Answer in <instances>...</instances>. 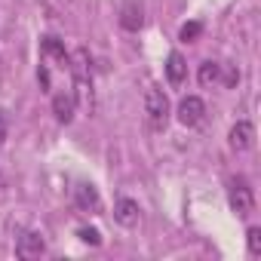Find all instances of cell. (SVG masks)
<instances>
[{
	"instance_id": "15",
	"label": "cell",
	"mask_w": 261,
	"mask_h": 261,
	"mask_svg": "<svg viewBox=\"0 0 261 261\" xmlns=\"http://www.w3.org/2000/svg\"><path fill=\"white\" fill-rule=\"evenodd\" d=\"M77 237H80L83 243H89V246H101V233H98V230H92V227H80V230H77Z\"/></svg>"
},
{
	"instance_id": "1",
	"label": "cell",
	"mask_w": 261,
	"mask_h": 261,
	"mask_svg": "<svg viewBox=\"0 0 261 261\" xmlns=\"http://www.w3.org/2000/svg\"><path fill=\"white\" fill-rule=\"evenodd\" d=\"M169 114H172V105L166 98V92L160 86H148L145 92V117H148V126L154 133H163L166 123H169Z\"/></svg>"
},
{
	"instance_id": "13",
	"label": "cell",
	"mask_w": 261,
	"mask_h": 261,
	"mask_svg": "<svg viewBox=\"0 0 261 261\" xmlns=\"http://www.w3.org/2000/svg\"><path fill=\"white\" fill-rule=\"evenodd\" d=\"M246 246H249V255L252 258H261V227H249L246 230Z\"/></svg>"
},
{
	"instance_id": "7",
	"label": "cell",
	"mask_w": 261,
	"mask_h": 261,
	"mask_svg": "<svg viewBox=\"0 0 261 261\" xmlns=\"http://www.w3.org/2000/svg\"><path fill=\"white\" fill-rule=\"evenodd\" d=\"M139 218H142V206H139L133 197H120V200L114 203V221H117V224H123V227H136Z\"/></svg>"
},
{
	"instance_id": "4",
	"label": "cell",
	"mask_w": 261,
	"mask_h": 261,
	"mask_svg": "<svg viewBox=\"0 0 261 261\" xmlns=\"http://www.w3.org/2000/svg\"><path fill=\"white\" fill-rule=\"evenodd\" d=\"M43 252H46V240H43V233H37V230H25V233H19V240H16V255H19L22 261L40 258Z\"/></svg>"
},
{
	"instance_id": "18",
	"label": "cell",
	"mask_w": 261,
	"mask_h": 261,
	"mask_svg": "<svg viewBox=\"0 0 261 261\" xmlns=\"http://www.w3.org/2000/svg\"><path fill=\"white\" fill-rule=\"evenodd\" d=\"M0 191H4V175H0Z\"/></svg>"
},
{
	"instance_id": "5",
	"label": "cell",
	"mask_w": 261,
	"mask_h": 261,
	"mask_svg": "<svg viewBox=\"0 0 261 261\" xmlns=\"http://www.w3.org/2000/svg\"><path fill=\"white\" fill-rule=\"evenodd\" d=\"M74 203H77V209H80V212L101 215V194H98V188H95V185H89V181H83V185H77V188H74Z\"/></svg>"
},
{
	"instance_id": "8",
	"label": "cell",
	"mask_w": 261,
	"mask_h": 261,
	"mask_svg": "<svg viewBox=\"0 0 261 261\" xmlns=\"http://www.w3.org/2000/svg\"><path fill=\"white\" fill-rule=\"evenodd\" d=\"M120 28L123 31H142L145 28V7L139 4V0H126L123 10H120Z\"/></svg>"
},
{
	"instance_id": "6",
	"label": "cell",
	"mask_w": 261,
	"mask_h": 261,
	"mask_svg": "<svg viewBox=\"0 0 261 261\" xmlns=\"http://www.w3.org/2000/svg\"><path fill=\"white\" fill-rule=\"evenodd\" d=\"M227 145H230L237 154H243V151H252V145H255V126H252L249 120H240V123H233L230 136H227Z\"/></svg>"
},
{
	"instance_id": "16",
	"label": "cell",
	"mask_w": 261,
	"mask_h": 261,
	"mask_svg": "<svg viewBox=\"0 0 261 261\" xmlns=\"http://www.w3.org/2000/svg\"><path fill=\"white\" fill-rule=\"evenodd\" d=\"M37 80H40V86H43V89H49L53 77H49V68H46V65H40V68H37Z\"/></svg>"
},
{
	"instance_id": "9",
	"label": "cell",
	"mask_w": 261,
	"mask_h": 261,
	"mask_svg": "<svg viewBox=\"0 0 261 261\" xmlns=\"http://www.w3.org/2000/svg\"><path fill=\"white\" fill-rule=\"evenodd\" d=\"M40 56L49 59V62H56V65H62V68L71 65V56H68V49H65V40H59L56 34L40 37Z\"/></svg>"
},
{
	"instance_id": "12",
	"label": "cell",
	"mask_w": 261,
	"mask_h": 261,
	"mask_svg": "<svg viewBox=\"0 0 261 261\" xmlns=\"http://www.w3.org/2000/svg\"><path fill=\"white\" fill-rule=\"evenodd\" d=\"M197 77H200V83H203V86H212V83H218V80H221V65H218V62H203Z\"/></svg>"
},
{
	"instance_id": "10",
	"label": "cell",
	"mask_w": 261,
	"mask_h": 261,
	"mask_svg": "<svg viewBox=\"0 0 261 261\" xmlns=\"http://www.w3.org/2000/svg\"><path fill=\"white\" fill-rule=\"evenodd\" d=\"M53 114L59 123H71L74 114H77V95L74 92H59L53 95Z\"/></svg>"
},
{
	"instance_id": "14",
	"label": "cell",
	"mask_w": 261,
	"mask_h": 261,
	"mask_svg": "<svg viewBox=\"0 0 261 261\" xmlns=\"http://www.w3.org/2000/svg\"><path fill=\"white\" fill-rule=\"evenodd\" d=\"M200 34H203V25H200V22H185L181 31H178V40H181V43H194Z\"/></svg>"
},
{
	"instance_id": "3",
	"label": "cell",
	"mask_w": 261,
	"mask_h": 261,
	"mask_svg": "<svg viewBox=\"0 0 261 261\" xmlns=\"http://www.w3.org/2000/svg\"><path fill=\"white\" fill-rule=\"evenodd\" d=\"M203 120H206V101L200 95H185L178 101V123L191 129V126H200Z\"/></svg>"
},
{
	"instance_id": "2",
	"label": "cell",
	"mask_w": 261,
	"mask_h": 261,
	"mask_svg": "<svg viewBox=\"0 0 261 261\" xmlns=\"http://www.w3.org/2000/svg\"><path fill=\"white\" fill-rule=\"evenodd\" d=\"M227 203H230V209H233L240 218L252 215V212H255V191H252V185H249L246 178H230Z\"/></svg>"
},
{
	"instance_id": "11",
	"label": "cell",
	"mask_w": 261,
	"mask_h": 261,
	"mask_svg": "<svg viewBox=\"0 0 261 261\" xmlns=\"http://www.w3.org/2000/svg\"><path fill=\"white\" fill-rule=\"evenodd\" d=\"M166 80L172 86H181L188 80V62H185L181 53H169V59H166Z\"/></svg>"
},
{
	"instance_id": "17",
	"label": "cell",
	"mask_w": 261,
	"mask_h": 261,
	"mask_svg": "<svg viewBox=\"0 0 261 261\" xmlns=\"http://www.w3.org/2000/svg\"><path fill=\"white\" fill-rule=\"evenodd\" d=\"M4 142H7V114L0 111V145H4Z\"/></svg>"
}]
</instances>
